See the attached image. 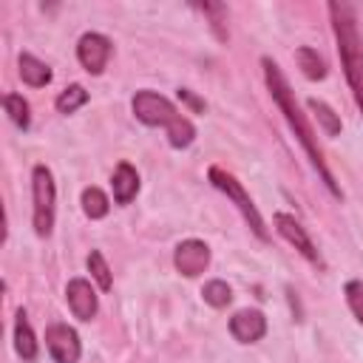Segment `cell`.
Masks as SVG:
<instances>
[{"label":"cell","instance_id":"obj_15","mask_svg":"<svg viewBox=\"0 0 363 363\" xmlns=\"http://www.w3.org/2000/svg\"><path fill=\"white\" fill-rule=\"evenodd\" d=\"M295 60H298V65H301V71H303L306 79H323L326 77V62H323V57L315 48L301 45L295 51Z\"/></svg>","mask_w":363,"mask_h":363},{"label":"cell","instance_id":"obj_24","mask_svg":"<svg viewBox=\"0 0 363 363\" xmlns=\"http://www.w3.org/2000/svg\"><path fill=\"white\" fill-rule=\"evenodd\" d=\"M179 96H182V99H184V102H187L193 111H204V102H201V99H199L193 91H187V88H179Z\"/></svg>","mask_w":363,"mask_h":363},{"label":"cell","instance_id":"obj_22","mask_svg":"<svg viewBox=\"0 0 363 363\" xmlns=\"http://www.w3.org/2000/svg\"><path fill=\"white\" fill-rule=\"evenodd\" d=\"M201 295H204V303H210V306H216V309H224L230 301H233V289H230V284L227 281H207L204 284V289H201Z\"/></svg>","mask_w":363,"mask_h":363},{"label":"cell","instance_id":"obj_1","mask_svg":"<svg viewBox=\"0 0 363 363\" xmlns=\"http://www.w3.org/2000/svg\"><path fill=\"white\" fill-rule=\"evenodd\" d=\"M261 68H264V82H267V91H269L272 102L278 105V111L284 113V119H286L289 130L295 133L298 145L303 147V153H306V159H309L312 170L320 176L323 187H326V190H329L335 199H343V190L337 187V182H335L332 170L326 167L323 150H320V145H318V136H315V130H312V125H309L306 113L301 111V105H298V99H295V91L289 88V82H286L284 71H281V68H278V62H275V60H269V57H264V60H261Z\"/></svg>","mask_w":363,"mask_h":363},{"label":"cell","instance_id":"obj_2","mask_svg":"<svg viewBox=\"0 0 363 363\" xmlns=\"http://www.w3.org/2000/svg\"><path fill=\"white\" fill-rule=\"evenodd\" d=\"M329 17H332V31H335L346 82L363 116V40L357 31V11L352 3H329Z\"/></svg>","mask_w":363,"mask_h":363},{"label":"cell","instance_id":"obj_16","mask_svg":"<svg viewBox=\"0 0 363 363\" xmlns=\"http://www.w3.org/2000/svg\"><path fill=\"white\" fill-rule=\"evenodd\" d=\"M196 9L210 20L213 34L221 43H227V37H230V31H227V6L224 3H196Z\"/></svg>","mask_w":363,"mask_h":363},{"label":"cell","instance_id":"obj_3","mask_svg":"<svg viewBox=\"0 0 363 363\" xmlns=\"http://www.w3.org/2000/svg\"><path fill=\"white\" fill-rule=\"evenodd\" d=\"M130 108H133V116H136L142 125L164 128V130H167V142H170L176 150L193 145V139H196V125H193L170 99H164L162 94H156V91H136L133 99H130Z\"/></svg>","mask_w":363,"mask_h":363},{"label":"cell","instance_id":"obj_19","mask_svg":"<svg viewBox=\"0 0 363 363\" xmlns=\"http://www.w3.org/2000/svg\"><path fill=\"white\" fill-rule=\"evenodd\" d=\"M85 264H88L91 278L99 284V289L108 292V289L113 286V275H111V267H108V261L102 258V252H99V250H91L88 258H85Z\"/></svg>","mask_w":363,"mask_h":363},{"label":"cell","instance_id":"obj_11","mask_svg":"<svg viewBox=\"0 0 363 363\" xmlns=\"http://www.w3.org/2000/svg\"><path fill=\"white\" fill-rule=\"evenodd\" d=\"M230 335L238 343H258L267 335V318L261 309H238L230 318Z\"/></svg>","mask_w":363,"mask_h":363},{"label":"cell","instance_id":"obj_18","mask_svg":"<svg viewBox=\"0 0 363 363\" xmlns=\"http://www.w3.org/2000/svg\"><path fill=\"white\" fill-rule=\"evenodd\" d=\"M108 210H111V201L99 187H85L82 190V213L88 218H105Z\"/></svg>","mask_w":363,"mask_h":363},{"label":"cell","instance_id":"obj_5","mask_svg":"<svg viewBox=\"0 0 363 363\" xmlns=\"http://www.w3.org/2000/svg\"><path fill=\"white\" fill-rule=\"evenodd\" d=\"M31 199H34V233L40 238H48L54 230L57 184H54V173L45 164H34L31 170Z\"/></svg>","mask_w":363,"mask_h":363},{"label":"cell","instance_id":"obj_4","mask_svg":"<svg viewBox=\"0 0 363 363\" xmlns=\"http://www.w3.org/2000/svg\"><path fill=\"white\" fill-rule=\"evenodd\" d=\"M207 179H210V184H213L216 190H221V193L235 204V210L244 216V221L250 224V230H252L261 241H267V238H269V235H267V224H264V218H261L255 201H252L250 193L244 190V184H241L233 173H227L224 167H218V164H213V167L207 170Z\"/></svg>","mask_w":363,"mask_h":363},{"label":"cell","instance_id":"obj_12","mask_svg":"<svg viewBox=\"0 0 363 363\" xmlns=\"http://www.w3.org/2000/svg\"><path fill=\"white\" fill-rule=\"evenodd\" d=\"M111 187H113V201L116 204H130L139 193V173L130 162H119L113 176H111Z\"/></svg>","mask_w":363,"mask_h":363},{"label":"cell","instance_id":"obj_9","mask_svg":"<svg viewBox=\"0 0 363 363\" xmlns=\"http://www.w3.org/2000/svg\"><path fill=\"white\" fill-rule=\"evenodd\" d=\"M173 264H176V269L182 275L196 278V275H201L210 267V247L204 241H199V238H187V241H182L176 247Z\"/></svg>","mask_w":363,"mask_h":363},{"label":"cell","instance_id":"obj_13","mask_svg":"<svg viewBox=\"0 0 363 363\" xmlns=\"http://www.w3.org/2000/svg\"><path fill=\"white\" fill-rule=\"evenodd\" d=\"M14 352L28 363L37 360V337L26 318V309H17V318H14Z\"/></svg>","mask_w":363,"mask_h":363},{"label":"cell","instance_id":"obj_23","mask_svg":"<svg viewBox=\"0 0 363 363\" xmlns=\"http://www.w3.org/2000/svg\"><path fill=\"white\" fill-rule=\"evenodd\" d=\"M343 295H346V303H349L352 315H354V318H357V323L363 326V281H360V278L346 281Z\"/></svg>","mask_w":363,"mask_h":363},{"label":"cell","instance_id":"obj_21","mask_svg":"<svg viewBox=\"0 0 363 363\" xmlns=\"http://www.w3.org/2000/svg\"><path fill=\"white\" fill-rule=\"evenodd\" d=\"M306 105H309V111L315 113V119L320 122V128L326 130V136H337V133H340V116H337L326 102H320V99H309Z\"/></svg>","mask_w":363,"mask_h":363},{"label":"cell","instance_id":"obj_17","mask_svg":"<svg viewBox=\"0 0 363 363\" xmlns=\"http://www.w3.org/2000/svg\"><path fill=\"white\" fill-rule=\"evenodd\" d=\"M3 108H6L9 119H11L20 130H28V125H31V108H28V102L23 99V94H6V96H3Z\"/></svg>","mask_w":363,"mask_h":363},{"label":"cell","instance_id":"obj_8","mask_svg":"<svg viewBox=\"0 0 363 363\" xmlns=\"http://www.w3.org/2000/svg\"><path fill=\"white\" fill-rule=\"evenodd\" d=\"M111 51H113L111 40H108L105 34H99V31H88V34H82L79 43H77V60H79V65H82L88 74H94V77L105 71Z\"/></svg>","mask_w":363,"mask_h":363},{"label":"cell","instance_id":"obj_14","mask_svg":"<svg viewBox=\"0 0 363 363\" xmlns=\"http://www.w3.org/2000/svg\"><path fill=\"white\" fill-rule=\"evenodd\" d=\"M17 65H20V79L26 82V85H31V88H45L48 82H51V68L43 62V60H37L34 54H20V60H17Z\"/></svg>","mask_w":363,"mask_h":363},{"label":"cell","instance_id":"obj_7","mask_svg":"<svg viewBox=\"0 0 363 363\" xmlns=\"http://www.w3.org/2000/svg\"><path fill=\"white\" fill-rule=\"evenodd\" d=\"M45 349L54 357V363H77L82 354L79 335L68 323H51L45 329Z\"/></svg>","mask_w":363,"mask_h":363},{"label":"cell","instance_id":"obj_20","mask_svg":"<svg viewBox=\"0 0 363 363\" xmlns=\"http://www.w3.org/2000/svg\"><path fill=\"white\" fill-rule=\"evenodd\" d=\"M85 102H88V91H85L82 85H77V82H74V85H68L65 91H60V96H57V102H54V105H57V111H60V113H65V116H68V113L79 111Z\"/></svg>","mask_w":363,"mask_h":363},{"label":"cell","instance_id":"obj_6","mask_svg":"<svg viewBox=\"0 0 363 363\" xmlns=\"http://www.w3.org/2000/svg\"><path fill=\"white\" fill-rule=\"evenodd\" d=\"M275 230L281 233V238H286L312 267H318V269H323L326 264H323V255L318 252V247L312 244V238H309V233L303 230V224L295 218V216H289V213H275Z\"/></svg>","mask_w":363,"mask_h":363},{"label":"cell","instance_id":"obj_10","mask_svg":"<svg viewBox=\"0 0 363 363\" xmlns=\"http://www.w3.org/2000/svg\"><path fill=\"white\" fill-rule=\"evenodd\" d=\"M65 301L74 312V318L79 320H91L96 312H99V298L91 286V281L85 278H71L68 286H65Z\"/></svg>","mask_w":363,"mask_h":363}]
</instances>
